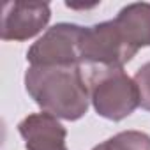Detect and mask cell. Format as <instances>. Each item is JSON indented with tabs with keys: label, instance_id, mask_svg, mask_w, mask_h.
Masks as SVG:
<instances>
[{
	"label": "cell",
	"instance_id": "obj_1",
	"mask_svg": "<svg viewBox=\"0 0 150 150\" xmlns=\"http://www.w3.org/2000/svg\"><path fill=\"white\" fill-rule=\"evenodd\" d=\"M25 88L44 113L60 120H80L90 104L81 64L30 65L25 72Z\"/></svg>",
	"mask_w": 150,
	"mask_h": 150
},
{
	"label": "cell",
	"instance_id": "obj_2",
	"mask_svg": "<svg viewBox=\"0 0 150 150\" xmlns=\"http://www.w3.org/2000/svg\"><path fill=\"white\" fill-rule=\"evenodd\" d=\"M81 71L90 92V103L99 117L120 122L139 106L134 78L129 76L124 67L81 64Z\"/></svg>",
	"mask_w": 150,
	"mask_h": 150
},
{
	"label": "cell",
	"instance_id": "obj_3",
	"mask_svg": "<svg viewBox=\"0 0 150 150\" xmlns=\"http://www.w3.org/2000/svg\"><path fill=\"white\" fill-rule=\"evenodd\" d=\"M139 50L134 48L122 34L115 20L83 27L80 41V60L87 65L124 67Z\"/></svg>",
	"mask_w": 150,
	"mask_h": 150
},
{
	"label": "cell",
	"instance_id": "obj_4",
	"mask_svg": "<svg viewBox=\"0 0 150 150\" xmlns=\"http://www.w3.org/2000/svg\"><path fill=\"white\" fill-rule=\"evenodd\" d=\"M83 27L57 23L50 27L27 51L30 65H76L80 60V41Z\"/></svg>",
	"mask_w": 150,
	"mask_h": 150
},
{
	"label": "cell",
	"instance_id": "obj_5",
	"mask_svg": "<svg viewBox=\"0 0 150 150\" xmlns=\"http://www.w3.org/2000/svg\"><path fill=\"white\" fill-rule=\"evenodd\" d=\"M51 18L46 2H7L2 11L0 37L4 41H28L46 28Z\"/></svg>",
	"mask_w": 150,
	"mask_h": 150
},
{
	"label": "cell",
	"instance_id": "obj_6",
	"mask_svg": "<svg viewBox=\"0 0 150 150\" xmlns=\"http://www.w3.org/2000/svg\"><path fill=\"white\" fill-rule=\"evenodd\" d=\"M25 139V150H67V131L57 117L50 113H32L18 124Z\"/></svg>",
	"mask_w": 150,
	"mask_h": 150
},
{
	"label": "cell",
	"instance_id": "obj_7",
	"mask_svg": "<svg viewBox=\"0 0 150 150\" xmlns=\"http://www.w3.org/2000/svg\"><path fill=\"white\" fill-rule=\"evenodd\" d=\"M115 23L134 48L141 50L150 46V4L134 2L122 7Z\"/></svg>",
	"mask_w": 150,
	"mask_h": 150
},
{
	"label": "cell",
	"instance_id": "obj_8",
	"mask_svg": "<svg viewBox=\"0 0 150 150\" xmlns=\"http://www.w3.org/2000/svg\"><path fill=\"white\" fill-rule=\"evenodd\" d=\"M111 139L122 150H150V136L141 131H122Z\"/></svg>",
	"mask_w": 150,
	"mask_h": 150
},
{
	"label": "cell",
	"instance_id": "obj_9",
	"mask_svg": "<svg viewBox=\"0 0 150 150\" xmlns=\"http://www.w3.org/2000/svg\"><path fill=\"white\" fill-rule=\"evenodd\" d=\"M134 83H136L138 94H139V106L143 110L150 111V62L143 64L136 71Z\"/></svg>",
	"mask_w": 150,
	"mask_h": 150
},
{
	"label": "cell",
	"instance_id": "obj_10",
	"mask_svg": "<svg viewBox=\"0 0 150 150\" xmlns=\"http://www.w3.org/2000/svg\"><path fill=\"white\" fill-rule=\"evenodd\" d=\"M92 150H122L111 138L110 139H106V141H103V143H99V145H96Z\"/></svg>",
	"mask_w": 150,
	"mask_h": 150
}]
</instances>
